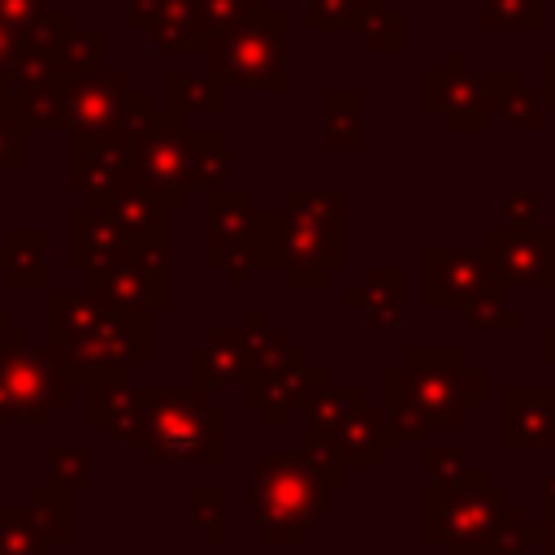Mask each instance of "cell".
Here are the masks:
<instances>
[{
    "instance_id": "6da1fadb",
    "label": "cell",
    "mask_w": 555,
    "mask_h": 555,
    "mask_svg": "<svg viewBox=\"0 0 555 555\" xmlns=\"http://www.w3.org/2000/svg\"><path fill=\"white\" fill-rule=\"evenodd\" d=\"M425 538L447 546H481L490 555H525L533 546V529L525 507L503 503L499 490H438L425 494Z\"/></svg>"
},
{
    "instance_id": "7a4b0ae2",
    "label": "cell",
    "mask_w": 555,
    "mask_h": 555,
    "mask_svg": "<svg viewBox=\"0 0 555 555\" xmlns=\"http://www.w3.org/2000/svg\"><path fill=\"white\" fill-rule=\"evenodd\" d=\"M286 17L273 9H260L243 17L230 30L208 35L199 48L208 52V74L221 82H243L256 91H282L286 87V48H282Z\"/></svg>"
},
{
    "instance_id": "3957f363",
    "label": "cell",
    "mask_w": 555,
    "mask_h": 555,
    "mask_svg": "<svg viewBox=\"0 0 555 555\" xmlns=\"http://www.w3.org/2000/svg\"><path fill=\"white\" fill-rule=\"evenodd\" d=\"M399 373L425 425H460L468 408L486 403V373L460 351H408Z\"/></svg>"
},
{
    "instance_id": "277c9868",
    "label": "cell",
    "mask_w": 555,
    "mask_h": 555,
    "mask_svg": "<svg viewBox=\"0 0 555 555\" xmlns=\"http://www.w3.org/2000/svg\"><path fill=\"white\" fill-rule=\"evenodd\" d=\"M481 256L494 286H542L555 291V225H490Z\"/></svg>"
},
{
    "instance_id": "5b68a950",
    "label": "cell",
    "mask_w": 555,
    "mask_h": 555,
    "mask_svg": "<svg viewBox=\"0 0 555 555\" xmlns=\"http://www.w3.org/2000/svg\"><path fill=\"white\" fill-rule=\"evenodd\" d=\"M421 95H425V108L442 117L447 130H481L486 126V87H481V74L464 65V52L451 48L442 56L438 69L425 74L421 82Z\"/></svg>"
},
{
    "instance_id": "8992f818",
    "label": "cell",
    "mask_w": 555,
    "mask_h": 555,
    "mask_svg": "<svg viewBox=\"0 0 555 555\" xmlns=\"http://www.w3.org/2000/svg\"><path fill=\"white\" fill-rule=\"evenodd\" d=\"M503 447H555V386H507L499 399Z\"/></svg>"
},
{
    "instance_id": "52a82bcc",
    "label": "cell",
    "mask_w": 555,
    "mask_h": 555,
    "mask_svg": "<svg viewBox=\"0 0 555 555\" xmlns=\"http://www.w3.org/2000/svg\"><path fill=\"white\" fill-rule=\"evenodd\" d=\"M481 286H494L481 251H442V247L425 251V304L429 308H460Z\"/></svg>"
},
{
    "instance_id": "ba28073f",
    "label": "cell",
    "mask_w": 555,
    "mask_h": 555,
    "mask_svg": "<svg viewBox=\"0 0 555 555\" xmlns=\"http://www.w3.org/2000/svg\"><path fill=\"white\" fill-rule=\"evenodd\" d=\"M160 412H156V451L169 460H191V455H208V429H221L212 408L191 403L186 395H160Z\"/></svg>"
},
{
    "instance_id": "9c48e42d",
    "label": "cell",
    "mask_w": 555,
    "mask_h": 555,
    "mask_svg": "<svg viewBox=\"0 0 555 555\" xmlns=\"http://www.w3.org/2000/svg\"><path fill=\"white\" fill-rule=\"evenodd\" d=\"M126 26L143 39H152L156 48H199L204 43L195 0H134Z\"/></svg>"
},
{
    "instance_id": "30bf717a",
    "label": "cell",
    "mask_w": 555,
    "mask_h": 555,
    "mask_svg": "<svg viewBox=\"0 0 555 555\" xmlns=\"http://www.w3.org/2000/svg\"><path fill=\"white\" fill-rule=\"evenodd\" d=\"M481 87H486V113L490 117H503L516 130H542L546 126L542 95L529 87V78L520 69H490V74H481Z\"/></svg>"
},
{
    "instance_id": "8fae6325",
    "label": "cell",
    "mask_w": 555,
    "mask_h": 555,
    "mask_svg": "<svg viewBox=\"0 0 555 555\" xmlns=\"http://www.w3.org/2000/svg\"><path fill=\"white\" fill-rule=\"evenodd\" d=\"M546 26V0H481L486 35H538Z\"/></svg>"
},
{
    "instance_id": "7c38bea8",
    "label": "cell",
    "mask_w": 555,
    "mask_h": 555,
    "mask_svg": "<svg viewBox=\"0 0 555 555\" xmlns=\"http://www.w3.org/2000/svg\"><path fill=\"white\" fill-rule=\"evenodd\" d=\"M386 0H312L308 4V30H364Z\"/></svg>"
},
{
    "instance_id": "4fadbf2b",
    "label": "cell",
    "mask_w": 555,
    "mask_h": 555,
    "mask_svg": "<svg viewBox=\"0 0 555 555\" xmlns=\"http://www.w3.org/2000/svg\"><path fill=\"white\" fill-rule=\"evenodd\" d=\"M425 464H429V486L438 490H473V486H486V468L481 464H468L455 447H429L425 451Z\"/></svg>"
},
{
    "instance_id": "5bb4252c",
    "label": "cell",
    "mask_w": 555,
    "mask_h": 555,
    "mask_svg": "<svg viewBox=\"0 0 555 555\" xmlns=\"http://www.w3.org/2000/svg\"><path fill=\"white\" fill-rule=\"evenodd\" d=\"M169 100L178 104V113L225 108V82L217 74H169Z\"/></svg>"
},
{
    "instance_id": "9a60e30c",
    "label": "cell",
    "mask_w": 555,
    "mask_h": 555,
    "mask_svg": "<svg viewBox=\"0 0 555 555\" xmlns=\"http://www.w3.org/2000/svg\"><path fill=\"white\" fill-rule=\"evenodd\" d=\"M460 312H464V321L468 325H477V330H520L525 325V312L520 308H507L503 304V295H499V286H481V291H473L464 304H460Z\"/></svg>"
},
{
    "instance_id": "2e32d148",
    "label": "cell",
    "mask_w": 555,
    "mask_h": 555,
    "mask_svg": "<svg viewBox=\"0 0 555 555\" xmlns=\"http://www.w3.org/2000/svg\"><path fill=\"white\" fill-rule=\"evenodd\" d=\"M360 108H364V95L360 91H351V95H330L325 100V117H330V147H364V130L356 126V117H360Z\"/></svg>"
},
{
    "instance_id": "e0dca14e",
    "label": "cell",
    "mask_w": 555,
    "mask_h": 555,
    "mask_svg": "<svg viewBox=\"0 0 555 555\" xmlns=\"http://www.w3.org/2000/svg\"><path fill=\"white\" fill-rule=\"evenodd\" d=\"M260 9H264V0H195V13H199V30H204V39H208V35H217V30L238 26L243 17H251V13H260Z\"/></svg>"
},
{
    "instance_id": "ac0fdd59",
    "label": "cell",
    "mask_w": 555,
    "mask_h": 555,
    "mask_svg": "<svg viewBox=\"0 0 555 555\" xmlns=\"http://www.w3.org/2000/svg\"><path fill=\"white\" fill-rule=\"evenodd\" d=\"M403 30H408V22H403V13H395V9H382L360 35H364V43L373 48V52H399L403 48Z\"/></svg>"
},
{
    "instance_id": "d6986e66",
    "label": "cell",
    "mask_w": 555,
    "mask_h": 555,
    "mask_svg": "<svg viewBox=\"0 0 555 555\" xmlns=\"http://www.w3.org/2000/svg\"><path fill=\"white\" fill-rule=\"evenodd\" d=\"M26 160V139H22V121L13 108L0 113V165H22Z\"/></svg>"
},
{
    "instance_id": "ffe728a7",
    "label": "cell",
    "mask_w": 555,
    "mask_h": 555,
    "mask_svg": "<svg viewBox=\"0 0 555 555\" xmlns=\"http://www.w3.org/2000/svg\"><path fill=\"white\" fill-rule=\"evenodd\" d=\"M503 208H507V225H538V208H542V195L538 191H507L503 195Z\"/></svg>"
},
{
    "instance_id": "44dd1931",
    "label": "cell",
    "mask_w": 555,
    "mask_h": 555,
    "mask_svg": "<svg viewBox=\"0 0 555 555\" xmlns=\"http://www.w3.org/2000/svg\"><path fill=\"white\" fill-rule=\"evenodd\" d=\"M43 13H48V0H0V22H9L17 30L35 26Z\"/></svg>"
},
{
    "instance_id": "7402d4cb",
    "label": "cell",
    "mask_w": 555,
    "mask_h": 555,
    "mask_svg": "<svg viewBox=\"0 0 555 555\" xmlns=\"http://www.w3.org/2000/svg\"><path fill=\"white\" fill-rule=\"evenodd\" d=\"M17 52H22V30H17V26H9V22H0V74H9V69H13Z\"/></svg>"
},
{
    "instance_id": "603a6c76",
    "label": "cell",
    "mask_w": 555,
    "mask_h": 555,
    "mask_svg": "<svg viewBox=\"0 0 555 555\" xmlns=\"http://www.w3.org/2000/svg\"><path fill=\"white\" fill-rule=\"evenodd\" d=\"M538 555H555V503H542V525L533 529Z\"/></svg>"
},
{
    "instance_id": "cb8c5ba5",
    "label": "cell",
    "mask_w": 555,
    "mask_h": 555,
    "mask_svg": "<svg viewBox=\"0 0 555 555\" xmlns=\"http://www.w3.org/2000/svg\"><path fill=\"white\" fill-rule=\"evenodd\" d=\"M538 95H542V108L555 113V48L542 52V87H538Z\"/></svg>"
},
{
    "instance_id": "d4e9b609",
    "label": "cell",
    "mask_w": 555,
    "mask_h": 555,
    "mask_svg": "<svg viewBox=\"0 0 555 555\" xmlns=\"http://www.w3.org/2000/svg\"><path fill=\"white\" fill-rule=\"evenodd\" d=\"M542 364H546V369H555V325H546V330H542Z\"/></svg>"
},
{
    "instance_id": "484cf974",
    "label": "cell",
    "mask_w": 555,
    "mask_h": 555,
    "mask_svg": "<svg viewBox=\"0 0 555 555\" xmlns=\"http://www.w3.org/2000/svg\"><path fill=\"white\" fill-rule=\"evenodd\" d=\"M13 104H17V91H13L9 74H0V108H13Z\"/></svg>"
},
{
    "instance_id": "4316f807",
    "label": "cell",
    "mask_w": 555,
    "mask_h": 555,
    "mask_svg": "<svg viewBox=\"0 0 555 555\" xmlns=\"http://www.w3.org/2000/svg\"><path fill=\"white\" fill-rule=\"evenodd\" d=\"M542 503H555V468L542 477Z\"/></svg>"
},
{
    "instance_id": "83f0119b",
    "label": "cell",
    "mask_w": 555,
    "mask_h": 555,
    "mask_svg": "<svg viewBox=\"0 0 555 555\" xmlns=\"http://www.w3.org/2000/svg\"><path fill=\"white\" fill-rule=\"evenodd\" d=\"M447 555H490V551H481V546H447Z\"/></svg>"
}]
</instances>
